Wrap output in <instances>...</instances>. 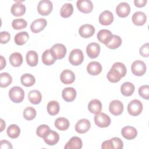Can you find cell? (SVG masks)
Here are the masks:
<instances>
[{"label": "cell", "mask_w": 149, "mask_h": 149, "mask_svg": "<svg viewBox=\"0 0 149 149\" xmlns=\"http://www.w3.org/2000/svg\"><path fill=\"white\" fill-rule=\"evenodd\" d=\"M9 97L13 102L20 103L23 100L24 97V90L19 86H14L10 89Z\"/></svg>", "instance_id": "cell-1"}, {"label": "cell", "mask_w": 149, "mask_h": 149, "mask_svg": "<svg viewBox=\"0 0 149 149\" xmlns=\"http://www.w3.org/2000/svg\"><path fill=\"white\" fill-rule=\"evenodd\" d=\"M143 106L142 102L138 100L131 101L127 105V112L132 116H138L143 110Z\"/></svg>", "instance_id": "cell-2"}, {"label": "cell", "mask_w": 149, "mask_h": 149, "mask_svg": "<svg viewBox=\"0 0 149 149\" xmlns=\"http://www.w3.org/2000/svg\"><path fill=\"white\" fill-rule=\"evenodd\" d=\"M83 60L84 55L81 49H74L70 52L69 56V61L72 65L78 66L82 63Z\"/></svg>", "instance_id": "cell-3"}, {"label": "cell", "mask_w": 149, "mask_h": 149, "mask_svg": "<svg viewBox=\"0 0 149 149\" xmlns=\"http://www.w3.org/2000/svg\"><path fill=\"white\" fill-rule=\"evenodd\" d=\"M52 3L49 0H41L38 2L37 10L40 15L42 16L48 15L52 10Z\"/></svg>", "instance_id": "cell-4"}, {"label": "cell", "mask_w": 149, "mask_h": 149, "mask_svg": "<svg viewBox=\"0 0 149 149\" xmlns=\"http://www.w3.org/2000/svg\"><path fill=\"white\" fill-rule=\"evenodd\" d=\"M50 51L56 60L63 58L66 55L67 51L66 47L59 43L54 44L50 49Z\"/></svg>", "instance_id": "cell-5"}, {"label": "cell", "mask_w": 149, "mask_h": 149, "mask_svg": "<svg viewBox=\"0 0 149 149\" xmlns=\"http://www.w3.org/2000/svg\"><path fill=\"white\" fill-rule=\"evenodd\" d=\"M146 63L140 60L134 61L131 66V70L133 74L137 76H141L146 72Z\"/></svg>", "instance_id": "cell-6"}, {"label": "cell", "mask_w": 149, "mask_h": 149, "mask_svg": "<svg viewBox=\"0 0 149 149\" xmlns=\"http://www.w3.org/2000/svg\"><path fill=\"white\" fill-rule=\"evenodd\" d=\"M95 124L100 127H107L111 123V118L105 113H98L94 116Z\"/></svg>", "instance_id": "cell-7"}, {"label": "cell", "mask_w": 149, "mask_h": 149, "mask_svg": "<svg viewBox=\"0 0 149 149\" xmlns=\"http://www.w3.org/2000/svg\"><path fill=\"white\" fill-rule=\"evenodd\" d=\"M42 138L47 144L54 146L59 141V135L57 132L50 129L44 134Z\"/></svg>", "instance_id": "cell-8"}, {"label": "cell", "mask_w": 149, "mask_h": 149, "mask_svg": "<svg viewBox=\"0 0 149 149\" xmlns=\"http://www.w3.org/2000/svg\"><path fill=\"white\" fill-rule=\"evenodd\" d=\"M109 111L113 115H120L123 112V105L122 102L119 100H113L109 104Z\"/></svg>", "instance_id": "cell-9"}, {"label": "cell", "mask_w": 149, "mask_h": 149, "mask_svg": "<svg viewBox=\"0 0 149 149\" xmlns=\"http://www.w3.org/2000/svg\"><path fill=\"white\" fill-rule=\"evenodd\" d=\"M76 6L79 11L84 13H88L92 11L93 5L90 0H78Z\"/></svg>", "instance_id": "cell-10"}, {"label": "cell", "mask_w": 149, "mask_h": 149, "mask_svg": "<svg viewBox=\"0 0 149 149\" xmlns=\"http://www.w3.org/2000/svg\"><path fill=\"white\" fill-rule=\"evenodd\" d=\"M47 22L44 18H39L34 20L31 25V31L34 33H38L42 31L47 26Z\"/></svg>", "instance_id": "cell-11"}, {"label": "cell", "mask_w": 149, "mask_h": 149, "mask_svg": "<svg viewBox=\"0 0 149 149\" xmlns=\"http://www.w3.org/2000/svg\"><path fill=\"white\" fill-rule=\"evenodd\" d=\"M91 127L90 122L86 119H81L77 121L75 125V130L80 134H83L88 131Z\"/></svg>", "instance_id": "cell-12"}, {"label": "cell", "mask_w": 149, "mask_h": 149, "mask_svg": "<svg viewBox=\"0 0 149 149\" xmlns=\"http://www.w3.org/2000/svg\"><path fill=\"white\" fill-rule=\"evenodd\" d=\"M95 33L94 27L89 24H85L80 26L79 30V33L80 36L85 38H89L93 36Z\"/></svg>", "instance_id": "cell-13"}, {"label": "cell", "mask_w": 149, "mask_h": 149, "mask_svg": "<svg viewBox=\"0 0 149 149\" xmlns=\"http://www.w3.org/2000/svg\"><path fill=\"white\" fill-rule=\"evenodd\" d=\"M86 52L88 57L94 59L97 58L100 52V45L96 42L90 43L86 48Z\"/></svg>", "instance_id": "cell-14"}, {"label": "cell", "mask_w": 149, "mask_h": 149, "mask_svg": "<svg viewBox=\"0 0 149 149\" xmlns=\"http://www.w3.org/2000/svg\"><path fill=\"white\" fill-rule=\"evenodd\" d=\"M60 79L63 83L65 84H70L74 81L75 74L72 70L65 69L61 73Z\"/></svg>", "instance_id": "cell-15"}, {"label": "cell", "mask_w": 149, "mask_h": 149, "mask_svg": "<svg viewBox=\"0 0 149 149\" xmlns=\"http://www.w3.org/2000/svg\"><path fill=\"white\" fill-rule=\"evenodd\" d=\"M98 20L100 23L102 25H109L113 21V16L111 12L106 10L101 13V14L99 16Z\"/></svg>", "instance_id": "cell-16"}, {"label": "cell", "mask_w": 149, "mask_h": 149, "mask_svg": "<svg viewBox=\"0 0 149 149\" xmlns=\"http://www.w3.org/2000/svg\"><path fill=\"white\" fill-rule=\"evenodd\" d=\"M130 12V5L126 2L119 3L116 8V13L120 17H127Z\"/></svg>", "instance_id": "cell-17"}, {"label": "cell", "mask_w": 149, "mask_h": 149, "mask_svg": "<svg viewBox=\"0 0 149 149\" xmlns=\"http://www.w3.org/2000/svg\"><path fill=\"white\" fill-rule=\"evenodd\" d=\"M97 37L100 42L107 44L111 40L113 34L109 30L102 29L98 32Z\"/></svg>", "instance_id": "cell-18"}, {"label": "cell", "mask_w": 149, "mask_h": 149, "mask_svg": "<svg viewBox=\"0 0 149 149\" xmlns=\"http://www.w3.org/2000/svg\"><path fill=\"white\" fill-rule=\"evenodd\" d=\"M26 6L22 3V1H17L11 7V13L15 16H23L26 12Z\"/></svg>", "instance_id": "cell-19"}, {"label": "cell", "mask_w": 149, "mask_h": 149, "mask_svg": "<svg viewBox=\"0 0 149 149\" xmlns=\"http://www.w3.org/2000/svg\"><path fill=\"white\" fill-rule=\"evenodd\" d=\"M121 133L125 139L127 140H132L137 136V131L134 127L127 126L122 128Z\"/></svg>", "instance_id": "cell-20"}, {"label": "cell", "mask_w": 149, "mask_h": 149, "mask_svg": "<svg viewBox=\"0 0 149 149\" xmlns=\"http://www.w3.org/2000/svg\"><path fill=\"white\" fill-rule=\"evenodd\" d=\"M87 71L90 75H98L102 71V66L98 62H91L88 64L87 66Z\"/></svg>", "instance_id": "cell-21"}, {"label": "cell", "mask_w": 149, "mask_h": 149, "mask_svg": "<svg viewBox=\"0 0 149 149\" xmlns=\"http://www.w3.org/2000/svg\"><path fill=\"white\" fill-rule=\"evenodd\" d=\"M76 91L73 87H66L62 90V97L67 102L73 101L76 97Z\"/></svg>", "instance_id": "cell-22"}, {"label": "cell", "mask_w": 149, "mask_h": 149, "mask_svg": "<svg viewBox=\"0 0 149 149\" xmlns=\"http://www.w3.org/2000/svg\"><path fill=\"white\" fill-rule=\"evenodd\" d=\"M83 143L80 138L77 136L72 137L64 147L65 149H80Z\"/></svg>", "instance_id": "cell-23"}, {"label": "cell", "mask_w": 149, "mask_h": 149, "mask_svg": "<svg viewBox=\"0 0 149 149\" xmlns=\"http://www.w3.org/2000/svg\"><path fill=\"white\" fill-rule=\"evenodd\" d=\"M132 22L136 26H143L147 20L146 15L141 11L135 12L132 16Z\"/></svg>", "instance_id": "cell-24"}, {"label": "cell", "mask_w": 149, "mask_h": 149, "mask_svg": "<svg viewBox=\"0 0 149 149\" xmlns=\"http://www.w3.org/2000/svg\"><path fill=\"white\" fill-rule=\"evenodd\" d=\"M89 111L94 114H97L101 111L102 104L101 102L97 99H93L90 101L88 105Z\"/></svg>", "instance_id": "cell-25"}, {"label": "cell", "mask_w": 149, "mask_h": 149, "mask_svg": "<svg viewBox=\"0 0 149 149\" xmlns=\"http://www.w3.org/2000/svg\"><path fill=\"white\" fill-rule=\"evenodd\" d=\"M26 59L27 63L30 66H36L38 63V54L34 51L30 50L28 51L26 54Z\"/></svg>", "instance_id": "cell-26"}, {"label": "cell", "mask_w": 149, "mask_h": 149, "mask_svg": "<svg viewBox=\"0 0 149 149\" xmlns=\"http://www.w3.org/2000/svg\"><path fill=\"white\" fill-rule=\"evenodd\" d=\"M122 77L120 72L112 66L107 73V79L111 83L118 82Z\"/></svg>", "instance_id": "cell-27"}, {"label": "cell", "mask_w": 149, "mask_h": 149, "mask_svg": "<svg viewBox=\"0 0 149 149\" xmlns=\"http://www.w3.org/2000/svg\"><path fill=\"white\" fill-rule=\"evenodd\" d=\"M55 126L58 130L61 131H64L67 130L70 125L69 121L65 118L60 117L58 118L54 123Z\"/></svg>", "instance_id": "cell-28"}, {"label": "cell", "mask_w": 149, "mask_h": 149, "mask_svg": "<svg viewBox=\"0 0 149 149\" xmlns=\"http://www.w3.org/2000/svg\"><path fill=\"white\" fill-rule=\"evenodd\" d=\"M134 91V86L130 82H125L120 87L121 93L126 97L130 96Z\"/></svg>", "instance_id": "cell-29"}, {"label": "cell", "mask_w": 149, "mask_h": 149, "mask_svg": "<svg viewBox=\"0 0 149 149\" xmlns=\"http://www.w3.org/2000/svg\"><path fill=\"white\" fill-rule=\"evenodd\" d=\"M28 98L29 101L31 104L37 105L40 103L42 99V95L38 90H33L29 92L28 94Z\"/></svg>", "instance_id": "cell-30"}, {"label": "cell", "mask_w": 149, "mask_h": 149, "mask_svg": "<svg viewBox=\"0 0 149 149\" xmlns=\"http://www.w3.org/2000/svg\"><path fill=\"white\" fill-rule=\"evenodd\" d=\"M56 59L52 55L50 49L45 50L42 55V63L47 66L51 65L55 63Z\"/></svg>", "instance_id": "cell-31"}, {"label": "cell", "mask_w": 149, "mask_h": 149, "mask_svg": "<svg viewBox=\"0 0 149 149\" xmlns=\"http://www.w3.org/2000/svg\"><path fill=\"white\" fill-rule=\"evenodd\" d=\"M29 35L26 31H21L17 33L15 37L14 40L15 43L18 45H22L24 44L29 40Z\"/></svg>", "instance_id": "cell-32"}, {"label": "cell", "mask_w": 149, "mask_h": 149, "mask_svg": "<svg viewBox=\"0 0 149 149\" xmlns=\"http://www.w3.org/2000/svg\"><path fill=\"white\" fill-rule=\"evenodd\" d=\"M9 62L12 66L14 67L20 66L23 62V57L20 53L14 52L9 56Z\"/></svg>", "instance_id": "cell-33"}, {"label": "cell", "mask_w": 149, "mask_h": 149, "mask_svg": "<svg viewBox=\"0 0 149 149\" xmlns=\"http://www.w3.org/2000/svg\"><path fill=\"white\" fill-rule=\"evenodd\" d=\"M22 84L26 87H30L34 84L36 79L34 76L30 73H25L20 77Z\"/></svg>", "instance_id": "cell-34"}, {"label": "cell", "mask_w": 149, "mask_h": 149, "mask_svg": "<svg viewBox=\"0 0 149 149\" xmlns=\"http://www.w3.org/2000/svg\"><path fill=\"white\" fill-rule=\"evenodd\" d=\"M73 12V7L72 3H65L61 8L60 15L62 17L67 18L72 15Z\"/></svg>", "instance_id": "cell-35"}, {"label": "cell", "mask_w": 149, "mask_h": 149, "mask_svg": "<svg viewBox=\"0 0 149 149\" xmlns=\"http://www.w3.org/2000/svg\"><path fill=\"white\" fill-rule=\"evenodd\" d=\"M47 108L48 113L51 116H54L59 113L60 106L57 101L53 100L48 102Z\"/></svg>", "instance_id": "cell-36"}, {"label": "cell", "mask_w": 149, "mask_h": 149, "mask_svg": "<svg viewBox=\"0 0 149 149\" xmlns=\"http://www.w3.org/2000/svg\"><path fill=\"white\" fill-rule=\"evenodd\" d=\"M7 134L11 139H16L19 137L20 133V127L15 124L10 125L7 129Z\"/></svg>", "instance_id": "cell-37"}, {"label": "cell", "mask_w": 149, "mask_h": 149, "mask_svg": "<svg viewBox=\"0 0 149 149\" xmlns=\"http://www.w3.org/2000/svg\"><path fill=\"white\" fill-rule=\"evenodd\" d=\"M12 77L9 73L4 72L0 74V86L1 87H6L12 83Z\"/></svg>", "instance_id": "cell-38"}, {"label": "cell", "mask_w": 149, "mask_h": 149, "mask_svg": "<svg viewBox=\"0 0 149 149\" xmlns=\"http://www.w3.org/2000/svg\"><path fill=\"white\" fill-rule=\"evenodd\" d=\"M122 44V39L121 38L117 36V35H113V37L111 39V40L110 41V42H109L108 44H105L106 47H107L108 48L112 49H114L116 48H118L119 47H120V45Z\"/></svg>", "instance_id": "cell-39"}, {"label": "cell", "mask_w": 149, "mask_h": 149, "mask_svg": "<svg viewBox=\"0 0 149 149\" xmlns=\"http://www.w3.org/2000/svg\"><path fill=\"white\" fill-rule=\"evenodd\" d=\"M23 114L25 119L27 120H31L35 118L37 113L36 109L33 107H28L24 109Z\"/></svg>", "instance_id": "cell-40"}, {"label": "cell", "mask_w": 149, "mask_h": 149, "mask_svg": "<svg viewBox=\"0 0 149 149\" xmlns=\"http://www.w3.org/2000/svg\"><path fill=\"white\" fill-rule=\"evenodd\" d=\"M27 23L23 19H16L12 22V27L15 30H21L26 27Z\"/></svg>", "instance_id": "cell-41"}, {"label": "cell", "mask_w": 149, "mask_h": 149, "mask_svg": "<svg viewBox=\"0 0 149 149\" xmlns=\"http://www.w3.org/2000/svg\"><path fill=\"white\" fill-rule=\"evenodd\" d=\"M139 94L140 96L146 100L149 99V86L148 85H144L141 86L139 87Z\"/></svg>", "instance_id": "cell-42"}, {"label": "cell", "mask_w": 149, "mask_h": 149, "mask_svg": "<svg viewBox=\"0 0 149 149\" xmlns=\"http://www.w3.org/2000/svg\"><path fill=\"white\" fill-rule=\"evenodd\" d=\"M112 67H113L114 68L116 69L120 73L122 77H124L126 74V68L125 66V65L121 62H115V63L113 64Z\"/></svg>", "instance_id": "cell-43"}, {"label": "cell", "mask_w": 149, "mask_h": 149, "mask_svg": "<svg viewBox=\"0 0 149 149\" xmlns=\"http://www.w3.org/2000/svg\"><path fill=\"white\" fill-rule=\"evenodd\" d=\"M50 130L49 127L47 125H40L36 130V134L40 137H42L44 134Z\"/></svg>", "instance_id": "cell-44"}, {"label": "cell", "mask_w": 149, "mask_h": 149, "mask_svg": "<svg viewBox=\"0 0 149 149\" xmlns=\"http://www.w3.org/2000/svg\"><path fill=\"white\" fill-rule=\"evenodd\" d=\"M139 53L141 56L147 58L149 56V44L146 43L143 44L139 49Z\"/></svg>", "instance_id": "cell-45"}, {"label": "cell", "mask_w": 149, "mask_h": 149, "mask_svg": "<svg viewBox=\"0 0 149 149\" xmlns=\"http://www.w3.org/2000/svg\"><path fill=\"white\" fill-rule=\"evenodd\" d=\"M111 140L113 143V148L115 149H122L123 148V143L120 139L115 137L111 139Z\"/></svg>", "instance_id": "cell-46"}, {"label": "cell", "mask_w": 149, "mask_h": 149, "mask_svg": "<svg viewBox=\"0 0 149 149\" xmlns=\"http://www.w3.org/2000/svg\"><path fill=\"white\" fill-rule=\"evenodd\" d=\"M10 39V34L7 31H1L0 33V42L6 44Z\"/></svg>", "instance_id": "cell-47"}, {"label": "cell", "mask_w": 149, "mask_h": 149, "mask_svg": "<svg viewBox=\"0 0 149 149\" xmlns=\"http://www.w3.org/2000/svg\"><path fill=\"white\" fill-rule=\"evenodd\" d=\"M101 148L103 149H114L113 148V143L111 141V140H106L104 141L102 143V146H101Z\"/></svg>", "instance_id": "cell-48"}, {"label": "cell", "mask_w": 149, "mask_h": 149, "mask_svg": "<svg viewBox=\"0 0 149 149\" xmlns=\"http://www.w3.org/2000/svg\"><path fill=\"white\" fill-rule=\"evenodd\" d=\"M1 148H9L12 149V146L11 143L5 140H2L1 141Z\"/></svg>", "instance_id": "cell-49"}, {"label": "cell", "mask_w": 149, "mask_h": 149, "mask_svg": "<svg viewBox=\"0 0 149 149\" xmlns=\"http://www.w3.org/2000/svg\"><path fill=\"white\" fill-rule=\"evenodd\" d=\"M147 0H134V5L138 8H142L147 3Z\"/></svg>", "instance_id": "cell-50"}, {"label": "cell", "mask_w": 149, "mask_h": 149, "mask_svg": "<svg viewBox=\"0 0 149 149\" xmlns=\"http://www.w3.org/2000/svg\"><path fill=\"white\" fill-rule=\"evenodd\" d=\"M6 66V60L1 55V70H2L3 68H5Z\"/></svg>", "instance_id": "cell-51"}, {"label": "cell", "mask_w": 149, "mask_h": 149, "mask_svg": "<svg viewBox=\"0 0 149 149\" xmlns=\"http://www.w3.org/2000/svg\"><path fill=\"white\" fill-rule=\"evenodd\" d=\"M1 132H2L3 129L5 128V122L3 121L2 119H1Z\"/></svg>", "instance_id": "cell-52"}]
</instances>
